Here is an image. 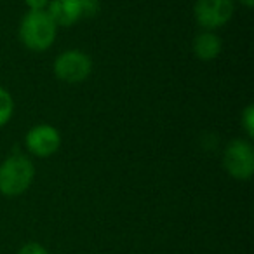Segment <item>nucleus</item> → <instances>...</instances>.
Returning <instances> with one entry per match:
<instances>
[{
    "label": "nucleus",
    "instance_id": "8",
    "mask_svg": "<svg viewBox=\"0 0 254 254\" xmlns=\"http://www.w3.org/2000/svg\"><path fill=\"white\" fill-rule=\"evenodd\" d=\"M223 42L214 32H202L200 35L195 37L193 40V53L198 60L202 61H212L221 54Z\"/></svg>",
    "mask_w": 254,
    "mask_h": 254
},
{
    "label": "nucleus",
    "instance_id": "9",
    "mask_svg": "<svg viewBox=\"0 0 254 254\" xmlns=\"http://www.w3.org/2000/svg\"><path fill=\"white\" fill-rule=\"evenodd\" d=\"M12 113H14V99L9 91L0 87V127H4L11 120Z\"/></svg>",
    "mask_w": 254,
    "mask_h": 254
},
{
    "label": "nucleus",
    "instance_id": "1",
    "mask_svg": "<svg viewBox=\"0 0 254 254\" xmlns=\"http://www.w3.org/2000/svg\"><path fill=\"white\" fill-rule=\"evenodd\" d=\"M58 25L47 11H28L19 26V39L30 51H47L56 40Z\"/></svg>",
    "mask_w": 254,
    "mask_h": 254
},
{
    "label": "nucleus",
    "instance_id": "7",
    "mask_svg": "<svg viewBox=\"0 0 254 254\" xmlns=\"http://www.w3.org/2000/svg\"><path fill=\"white\" fill-rule=\"evenodd\" d=\"M46 11L58 26H71L84 18L78 0H51Z\"/></svg>",
    "mask_w": 254,
    "mask_h": 254
},
{
    "label": "nucleus",
    "instance_id": "12",
    "mask_svg": "<svg viewBox=\"0 0 254 254\" xmlns=\"http://www.w3.org/2000/svg\"><path fill=\"white\" fill-rule=\"evenodd\" d=\"M18 254H49V253H47L40 244L32 242V244H26L25 247H21V251H19Z\"/></svg>",
    "mask_w": 254,
    "mask_h": 254
},
{
    "label": "nucleus",
    "instance_id": "11",
    "mask_svg": "<svg viewBox=\"0 0 254 254\" xmlns=\"http://www.w3.org/2000/svg\"><path fill=\"white\" fill-rule=\"evenodd\" d=\"M84 18H94L99 11V0H78Z\"/></svg>",
    "mask_w": 254,
    "mask_h": 254
},
{
    "label": "nucleus",
    "instance_id": "14",
    "mask_svg": "<svg viewBox=\"0 0 254 254\" xmlns=\"http://www.w3.org/2000/svg\"><path fill=\"white\" fill-rule=\"evenodd\" d=\"M240 2H242L246 7H253V5H254V0H240Z\"/></svg>",
    "mask_w": 254,
    "mask_h": 254
},
{
    "label": "nucleus",
    "instance_id": "5",
    "mask_svg": "<svg viewBox=\"0 0 254 254\" xmlns=\"http://www.w3.org/2000/svg\"><path fill=\"white\" fill-rule=\"evenodd\" d=\"M235 12L233 0H197L193 14L197 23L207 32L226 25Z\"/></svg>",
    "mask_w": 254,
    "mask_h": 254
},
{
    "label": "nucleus",
    "instance_id": "6",
    "mask_svg": "<svg viewBox=\"0 0 254 254\" xmlns=\"http://www.w3.org/2000/svg\"><path fill=\"white\" fill-rule=\"evenodd\" d=\"M26 148L35 157H51L60 150L61 146V134L56 127L51 124H37L26 132Z\"/></svg>",
    "mask_w": 254,
    "mask_h": 254
},
{
    "label": "nucleus",
    "instance_id": "4",
    "mask_svg": "<svg viewBox=\"0 0 254 254\" xmlns=\"http://www.w3.org/2000/svg\"><path fill=\"white\" fill-rule=\"evenodd\" d=\"M223 166L235 180H249L254 173V150L246 139H233L223 153Z\"/></svg>",
    "mask_w": 254,
    "mask_h": 254
},
{
    "label": "nucleus",
    "instance_id": "3",
    "mask_svg": "<svg viewBox=\"0 0 254 254\" xmlns=\"http://www.w3.org/2000/svg\"><path fill=\"white\" fill-rule=\"evenodd\" d=\"M91 71L92 60L84 51H64L54 61V75L66 84H80L91 75Z\"/></svg>",
    "mask_w": 254,
    "mask_h": 254
},
{
    "label": "nucleus",
    "instance_id": "13",
    "mask_svg": "<svg viewBox=\"0 0 254 254\" xmlns=\"http://www.w3.org/2000/svg\"><path fill=\"white\" fill-rule=\"evenodd\" d=\"M51 0H25L30 11H46Z\"/></svg>",
    "mask_w": 254,
    "mask_h": 254
},
{
    "label": "nucleus",
    "instance_id": "10",
    "mask_svg": "<svg viewBox=\"0 0 254 254\" xmlns=\"http://www.w3.org/2000/svg\"><path fill=\"white\" fill-rule=\"evenodd\" d=\"M240 120H242V127H244V131H246L247 138H253L254 136V106L253 105L246 106Z\"/></svg>",
    "mask_w": 254,
    "mask_h": 254
},
{
    "label": "nucleus",
    "instance_id": "2",
    "mask_svg": "<svg viewBox=\"0 0 254 254\" xmlns=\"http://www.w3.org/2000/svg\"><path fill=\"white\" fill-rule=\"evenodd\" d=\"M35 178V166L23 153H14L0 164V193L7 197L25 193Z\"/></svg>",
    "mask_w": 254,
    "mask_h": 254
}]
</instances>
